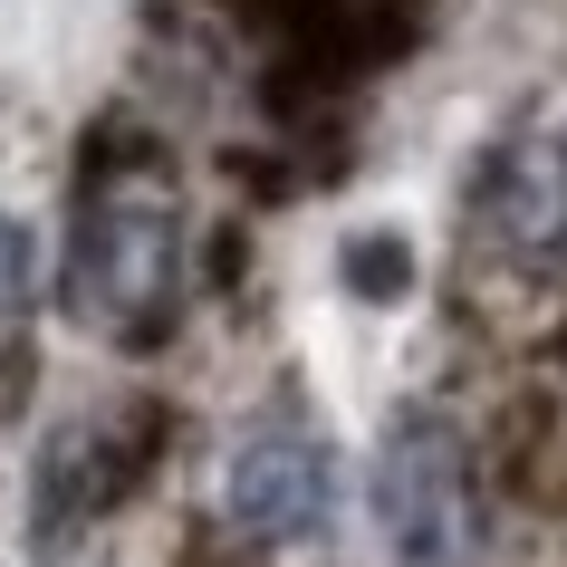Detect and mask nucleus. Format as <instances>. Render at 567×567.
<instances>
[{
	"instance_id": "obj_4",
	"label": "nucleus",
	"mask_w": 567,
	"mask_h": 567,
	"mask_svg": "<svg viewBox=\"0 0 567 567\" xmlns=\"http://www.w3.org/2000/svg\"><path fill=\"white\" fill-rule=\"evenodd\" d=\"M481 221H491V240L519 250V260H548V250H558L567 240V145L558 135H519V145L491 164Z\"/></svg>"
},
{
	"instance_id": "obj_1",
	"label": "nucleus",
	"mask_w": 567,
	"mask_h": 567,
	"mask_svg": "<svg viewBox=\"0 0 567 567\" xmlns=\"http://www.w3.org/2000/svg\"><path fill=\"white\" fill-rule=\"evenodd\" d=\"M183 289V212L154 183H116L96 193L78 221V260H68V308L106 337H145L154 318H174Z\"/></svg>"
},
{
	"instance_id": "obj_5",
	"label": "nucleus",
	"mask_w": 567,
	"mask_h": 567,
	"mask_svg": "<svg viewBox=\"0 0 567 567\" xmlns=\"http://www.w3.org/2000/svg\"><path fill=\"white\" fill-rule=\"evenodd\" d=\"M30 289H39V240H30L20 212H0V318H20Z\"/></svg>"
},
{
	"instance_id": "obj_3",
	"label": "nucleus",
	"mask_w": 567,
	"mask_h": 567,
	"mask_svg": "<svg viewBox=\"0 0 567 567\" xmlns=\"http://www.w3.org/2000/svg\"><path fill=\"white\" fill-rule=\"evenodd\" d=\"M328 501H337V472H328V443L308 423L269 414L250 423L221 462V519L260 548H289V538H318L328 529Z\"/></svg>"
},
{
	"instance_id": "obj_2",
	"label": "nucleus",
	"mask_w": 567,
	"mask_h": 567,
	"mask_svg": "<svg viewBox=\"0 0 567 567\" xmlns=\"http://www.w3.org/2000/svg\"><path fill=\"white\" fill-rule=\"evenodd\" d=\"M375 529L394 567H452L472 538V462L433 404H404L375 443Z\"/></svg>"
}]
</instances>
